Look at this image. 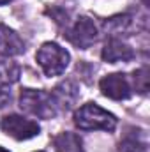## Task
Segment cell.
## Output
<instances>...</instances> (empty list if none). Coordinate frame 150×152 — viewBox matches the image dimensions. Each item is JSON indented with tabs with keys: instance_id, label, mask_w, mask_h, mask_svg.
Wrapping results in <instances>:
<instances>
[{
	"instance_id": "obj_1",
	"label": "cell",
	"mask_w": 150,
	"mask_h": 152,
	"mask_svg": "<svg viewBox=\"0 0 150 152\" xmlns=\"http://www.w3.org/2000/svg\"><path fill=\"white\" fill-rule=\"evenodd\" d=\"M74 126L81 131H113L117 117L95 103H87L74 112Z\"/></svg>"
},
{
	"instance_id": "obj_2",
	"label": "cell",
	"mask_w": 150,
	"mask_h": 152,
	"mask_svg": "<svg viewBox=\"0 0 150 152\" xmlns=\"http://www.w3.org/2000/svg\"><path fill=\"white\" fill-rule=\"evenodd\" d=\"M20 108L25 113L37 118H53L58 113V108L53 101V96L44 90L23 88L20 94Z\"/></svg>"
},
{
	"instance_id": "obj_3",
	"label": "cell",
	"mask_w": 150,
	"mask_h": 152,
	"mask_svg": "<svg viewBox=\"0 0 150 152\" xmlns=\"http://www.w3.org/2000/svg\"><path fill=\"white\" fill-rule=\"evenodd\" d=\"M39 67L46 76H60L69 66L71 55L57 42H44L36 55Z\"/></svg>"
},
{
	"instance_id": "obj_4",
	"label": "cell",
	"mask_w": 150,
	"mask_h": 152,
	"mask_svg": "<svg viewBox=\"0 0 150 152\" xmlns=\"http://www.w3.org/2000/svg\"><path fill=\"white\" fill-rule=\"evenodd\" d=\"M66 36L76 48L87 50L97 41L99 30H97V25L94 23V20H90L88 16H81L74 21V25L67 30Z\"/></svg>"
},
{
	"instance_id": "obj_5",
	"label": "cell",
	"mask_w": 150,
	"mask_h": 152,
	"mask_svg": "<svg viewBox=\"0 0 150 152\" xmlns=\"http://www.w3.org/2000/svg\"><path fill=\"white\" fill-rule=\"evenodd\" d=\"M2 129L7 136L14 138V140H30L34 136H37L41 127L36 120L25 118L21 115H7L2 120Z\"/></svg>"
},
{
	"instance_id": "obj_6",
	"label": "cell",
	"mask_w": 150,
	"mask_h": 152,
	"mask_svg": "<svg viewBox=\"0 0 150 152\" xmlns=\"http://www.w3.org/2000/svg\"><path fill=\"white\" fill-rule=\"evenodd\" d=\"M99 88H101L103 96L115 99V101L129 99L131 94H133V87H131L129 78L125 75H122V73H113V75L104 76L99 81Z\"/></svg>"
},
{
	"instance_id": "obj_7",
	"label": "cell",
	"mask_w": 150,
	"mask_h": 152,
	"mask_svg": "<svg viewBox=\"0 0 150 152\" xmlns=\"http://www.w3.org/2000/svg\"><path fill=\"white\" fill-rule=\"evenodd\" d=\"M103 60L108 64H118V62H129L134 58V51L129 44L122 42L120 39L111 37L110 41H106L103 53H101Z\"/></svg>"
},
{
	"instance_id": "obj_8",
	"label": "cell",
	"mask_w": 150,
	"mask_h": 152,
	"mask_svg": "<svg viewBox=\"0 0 150 152\" xmlns=\"http://www.w3.org/2000/svg\"><path fill=\"white\" fill-rule=\"evenodd\" d=\"M25 51V42L12 28L0 23V55L2 57H16Z\"/></svg>"
},
{
	"instance_id": "obj_9",
	"label": "cell",
	"mask_w": 150,
	"mask_h": 152,
	"mask_svg": "<svg viewBox=\"0 0 150 152\" xmlns=\"http://www.w3.org/2000/svg\"><path fill=\"white\" fill-rule=\"evenodd\" d=\"M51 96L58 110H69L78 99V88L73 81H62L53 88Z\"/></svg>"
},
{
	"instance_id": "obj_10",
	"label": "cell",
	"mask_w": 150,
	"mask_h": 152,
	"mask_svg": "<svg viewBox=\"0 0 150 152\" xmlns=\"http://www.w3.org/2000/svg\"><path fill=\"white\" fill-rule=\"evenodd\" d=\"M53 147L57 152H85L83 140L79 138V134L71 133V131H64L57 134L53 138Z\"/></svg>"
},
{
	"instance_id": "obj_11",
	"label": "cell",
	"mask_w": 150,
	"mask_h": 152,
	"mask_svg": "<svg viewBox=\"0 0 150 152\" xmlns=\"http://www.w3.org/2000/svg\"><path fill=\"white\" fill-rule=\"evenodd\" d=\"M20 73H21V69L14 60H9L7 57L0 58V85L16 83L20 80Z\"/></svg>"
},
{
	"instance_id": "obj_12",
	"label": "cell",
	"mask_w": 150,
	"mask_h": 152,
	"mask_svg": "<svg viewBox=\"0 0 150 152\" xmlns=\"http://www.w3.org/2000/svg\"><path fill=\"white\" fill-rule=\"evenodd\" d=\"M117 152H147V147H145V143L140 142L136 136H125V138L120 142Z\"/></svg>"
},
{
	"instance_id": "obj_13",
	"label": "cell",
	"mask_w": 150,
	"mask_h": 152,
	"mask_svg": "<svg viewBox=\"0 0 150 152\" xmlns=\"http://www.w3.org/2000/svg\"><path fill=\"white\" fill-rule=\"evenodd\" d=\"M129 25H131V18H129L127 14H124V16H115V18H111V20L106 21V28H108L111 34H120V32H124Z\"/></svg>"
},
{
	"instance_id": "obj_14",
	"label": "cell",
	"mask_w": 150,
	"mask_h": 152,
	"mask_svg": "<svg viewBox=\"0 0 150 152\" xmlns=\"http://www.w3.org/2000/svg\"><path fill=\"white\" fill-rule=\"evenodd\" d=\"M133 80H134L136 90H138L140 94H147V90H149V69H147V67H141V69L134 71Z\"/></svg>"
},
{
	"instance_id": "obj_15",
	"label": "cell",
	"mask_w": 150,
	"mask_h": 152,
	"mask_svg": "<svg viewBox=\"0 0 150 152\" xmlns=\"http://www.w3.org/2000/svg\"><path fill=\"white\" fill-rule=\"evenodd\" d=\"M11 101V90H7L5 87H0V108L7 106Z\"/></svg>"
},
{
	"instance_id": "obj_16",
	"label": "cell",
	"mask_w": 150,
	"mask_h": 152,
	"mask_svg": "<svg viewBox=\"0 0 150 152\" xmlns=\"http://www.w3.org/2000/svg\"><path fill=\"white\" fill-rule=\"evenodd\" d=\"M9 2H12V0H0V5H5V4H9Z\"/></svg>"
},
{
	"instance_id": "obj_17",
	"label": "cell",
	"mask_w": 150,
	"mask_h": 152,
	"mask_svg": "<svg viewBox=\"0 0 150 152\" xmlns=\"http://www.w3.org/2000/svg\"><path fill=\"white\" fill-rule=\"evenodd\" d=\"M0 152H9L7 149H4V147H0Z\"/></svg>"
}]
</instances>
